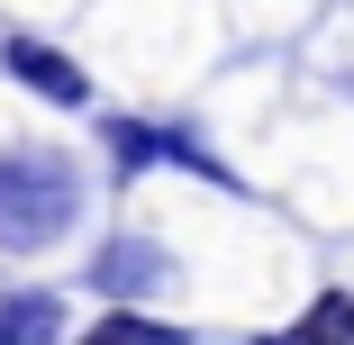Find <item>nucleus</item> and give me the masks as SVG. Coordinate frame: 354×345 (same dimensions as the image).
<instances>
[{"label":"nucleus","mask_w":354,"mask_h":345,"mask_svg":"<svg viewBox=\"0 0 354 345\" xmlns=\"http://www.w3.org/2000/svg\"><path fill=\"white\" fill-rule=\"evenodd\" d=\"M82 164L55 146H10L0 155V254H46L82 218Z\"/></svg>","instance_id":"nucleus-1"},{"label":"nucleus","mask_w":354,"mask_h":345,"mask_svg":"<svg viewBox=\"0 0 354 345\" xmlns=\"http://www.w3.org/2000/svg\"><path fill=\"white\" fill-rule=\"evenodd\" d=\"M91 282H100L109 300H155V291L173 282V254H164L155 236H109V245L91 254Z\"/></svg>","instance_id":"nucleus-2"},{"label":"nucleus","mask_w":354,"mask_h":345,"mask_svg":"<svg viewBox=\"0 0 354 345\" xmlns=\"http://www.w3.org/2000/svg\"><path fill=\"white\" fill-rule=\"evenodd\" d=\"M0 64H10L37 100H55V109H82V100H91V73H82L73 55H55L46 37H10V46H0Z\"/></svg>","instance_id":"nucleus-3"},{"label":"nucleus","mask_w":354,"mask_h":345,"mask_svg":"<svg viewBox=\"0 0 354 345\" xmlns=\"http://www.w3.org/2000/svg\"><path fill=\"white\" fill-rule=\"evenodd\" d=\"M0 345H64V300L55 291H0Z\"/></svg>","instance_id":"nucleus-4"},{"label":"nucleus","mask_w":354,"mask_h":345,"mask_svg":"<svg viewBox=\"0 0 354 345\" xmlns=\"http://www.w3.org/2000/svg\"><path fill=\"white\" fill-rule=\"evenodd\" d=\"M263 345H354V291H318L291 327H272Z\"/></svg>","instance_id":"nucleus-5"},{"label":"nucleus","mask_w":354,"mask_h":345,"mask_svg":"<svg viewBox=\"0 0 354 345\" xmlns=\"http://www.w3.org/2000/svg\"><path fill=\"white\" fill-rule=\"evenodd\" d=\"M82 345H182V336H173L164 318H146V309H109V318H100Z\"/></svg>","instance_id":"nucleus-6"},{"label":"nucleus","mask_w":354,"mask_h":345,"mask_svg":"<svg viewBox=\"0 0 354 345\" xmlns=\"http://www.w3.org/2000/svg\"><path fill=\"white\" fill-rule=\"evenodd\" d=\"M109 164H118V173H146V164H155V127H146V118H118V127H109Z\"/></svg>","instance_id":"nucleus-7"}]
</instances>
